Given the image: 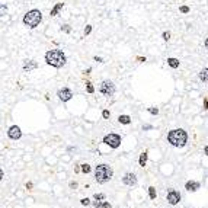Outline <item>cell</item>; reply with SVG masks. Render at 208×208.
Segmentation results:
<instances>
[{
    "mask_svg": "<svg viewBox=\"0 0 208 208\" xmlns=\"http://www.w3.org/2000/svg\"><path fill=\"white\" fill-rule=\"evenodd\" d=\"M118 121H120L121 124H130V122H131V116L130 115H120L118 116Z\"/></svg>",
    "mask_w": 208,
    "mask_h": 208,
    "instance_id": "16",
    "label": "cell"
},
{
    "mask_svg": "<svg viewBox=\"0 0 208 208\" xmlns=\"http://www.w3.org/2000/svg\"><path fill=\"white\" fill-rule=\"evenodd\" d=\"M90 32H92V25H86V28H84V35H89Z\"/></svg>",
    "mask_w": 208,
    "mask_h": 208,
    "instance_id": "26",
    "label": "cell"
},
{
    "mask_svg": "<svg viewBox=\"0 0 208 208\" xmlns=\"http://www.w3.org/2000/svg\"><path fill=\"white\" fill-rule=\"evenodd\" d=\"M26 188H28V189H31V188H32V183H31V182H29V183H26Z\"/></svg>",
    "mask_w": 208,
    "mask_h": 208,
    "instance_id": "33",
    "label": "cell"
},
{
    "mask_svg": "<svg viewBox=\"0 0 208 208\" xmlns=\"http://www.w3.org/2000/svg\"><path fill=\"white\" fill-rule=\"evenodd\" d=\"M95 61H98V63H102V57H98V55H96V57H95Z\"/></svg>",
    "mask_w": 208,
    "mask_h": 208,
    "instance_id": "31",
    "label": "cell"
},
{
    "mask_svg": "<svg viewBox=\"0 0 208 208\" xmlns=\"http://www.w3.org/2000/svg\"><path fill=\"white\" fill-rule=\"evenodd\" d=\"M90 170H92V167H90L89 164H82V172L83 173H89Z\"/></svg>",
    "mask_w": 208,
    "mask_h": 208,
    "instance_id": "21",
    "label": "cell"
},
{
    "mask_svg": "<svg viewBox=\"0 0 208 208\" xmlns=\"http://www.w3.org/2000/svg\"><path fill=\"white\" fill-rule=\"evenodd\" d=\"M167 202H169L170 205L179 204L181 202V194L178 191H175V189H170V191L167 192Z\"/></svg>",
    "mask_w": 208,
    "mask_h": 208,
    "instance_id": "7",
    "label": "cell"
},
{
    "mask_svg": "<svg viewBox=\"0 0 208 208\" xmlns=\"http://www.w3.org/2000/svg\"><path fill=\"white\" fill-rule=\"evenodd\" d=\"M179 10H181L182 13H188V12L191 10V9H189L188 6H181V9H179Z\"/></svg>",
    "mask_w": 208,
    "mask_h": 208,
    "instance_id": "28",
    "label": "cell"
},
{
    "mask_svg": "<svg viewBox=\"0 0 208 208\" xmlns=\"http://www.w3.org/2000/svg\"><path fill=\"white\" fill-rule=\"evenodd\" d=\"M80 202H82V205H84V207H88V205H90V199H89V198H83V199L80 201Z\"/></svg>",
    "mask_w": 208,
    "mask_h": 208,
    "instance_id": "25",
    "label": "cell"
},
{
    "mask_svg": "<svg viewBox=\"0 0 208 208\" xmlns=\"http://www.w3.org/2000/svg\"><path fill=\"white\" fill-rule=\"evenodd\" d=\"M167 141L173 146V147H183L188 141V134L186 131H183L182 128H178V130H172L167 134Z\"/></svg>",
    "mask_w": 208,
    "mask_h": 208,
    "instance_id": "2",
    "label": "cell"
},
{
    "mask_svg": "<svg viewBox=\"0 0 208 208\" xmlns=\"http://www.w3.org/2000/svg\"><path fill=\"white\" fill-rule=\"evenodd\" d=\"M70 31H71V28H70V25H63V26H61V32H66V33H70Z\"/></svg>",
    "mask_w": 208,
    "mask_h": 208,
    "instance_id": "22",
    "label": "cell"
},
{
    "mask_svg": "<svg viewBox=\"0 0 208 208\" xmlns=\"http://www.w3.org/2000/svg\"><path fill=\"white\" fill-rule=\"evenodd\" d=\"M41 21H42V13L38 9H32V10L26 12L25 16H23V23L28 28H31V29L38 26L39 23H41Z\"/></svg>",
    "mask_w": 208,
    "mask_h": 208,
    "instance_id": "4",
    "label": "cell"
},
{
    "mask_svg": "<svg viewBox=\"0 0 208 208\" xmlns=\"http://www.w3.org/2000/svg\"><path fill=\"white\" fill-rule=\"evenodd\" d=\"M7 135L12 140H19V138L22 137V131H21V128L18 125H12L9 128V131H7Z\"/></svg>",
    "mask_w": 208,
    "mask_h": 208,
    "instance_id": "8",
    "label": "cell"
},
{
    "mask_svg": "<svg viewBox=\"0 0 208 208\" xmlns=\"http://www.w3.org/2000/svg\"><path fill=\"white\" fill-rule=\"evenodd\" d=\"M170 38V32H163V39L164 41H167Z\"/></svg>",
    "mask_w": 208,
    "mask_h": 208,
    "instance_id": "30",
    "label": "cell"
},
{
    "mask_svg": "<svg viewBox=\"0 0 208 208\" xmlns=\"http://www.w3.org/2000/svg\"><path fill=\"white\" fill-rule=\"evenodd\" d=\"M207 79H208V69H204V70L199 71V80H202V82L205 83Z\"/></svg>",
    "mask_w": 208,
    "mask_h": 208,
    "instance_id": "17",
    "label": "cell"
},
{
    "mask_svg": "<svg viewBox=\"0 0 208 208\" xmlns=\"http://www.w3.org/2000/svg\"><path fill=\"white\" fill-rule=\"evenodd\" d=\"M104 143L106 146H109V147L116 148V147H120V144H121V137L118 134H108V135L104 137Z\"/></svg>",
    "mask_w": 208,
    "mask_h": 208,
    "instance_id": "6",
    "label": "cell"
},
{
    "mask_svg": "<svg viewBox=\"0 0 208 208\" xmlns=\"http://www.w3.org/2000/svg\"><path fill=\"white\" fill-rule=\"evenodd\" d=\"M37 67H38V63H37L35 60H26L25 63H23V70L28 71V73H29V71H32V70H35Z\"/></svg>",
    "mask_w": 208,
    "mask_h": 208,
    "instance_id": "11",
    "label": "cell"
},
{
    "mask_svg": "<svg viewBox=\"0 0 208 208\" xmlns=\"http://www.w3.org/2000/svg\"><path fill=\"white\" fill-rule=\"evenodd\" d=\"M2 178H3V170L0 169V181H2Z\"/></svg>",
    "mask_w": 208,
    "mask_h": 208,
    "instance_id": "34",
    "label": "cell"
},
{
    "mask_svg": "<svg viewBox=\"0 0 208 208\" xmlns=\"http://www.w3.org/2000/svg\"><path fill=\"white\" fill-rule=\"evenodd\" d=\"M109 115H111V114H109V111H106V109H105L104 112H102V116H104V118H109Z\"/></svg>",
    "mask_w": 208,
    "mask_h": 208,
    "instance_id": "29",
    "label": "cell"
},
{
    "mask_svg": "<svg viewBox=\"0 0 208 208\" xmlns=\"http://www.w3.org/2000/svg\"><path fill=\"white\" fill-rule=\"evenodd\" d=\"M57 95H58L60 100H63V102H67V100H70V99L73 98V92H71L70 89H67V88L60 89Z\"/></svg>",
    "mask_w": 208,
    "mask_h": 208,
    "instance_id": "9",
    "label": "cell"
},
{
    "mask_svg": "<svg viewBox=\"0 0 208 208\" xmlns=\"http://www.w3.org/2000/svg\"><path fill=\"white\" fill-rule=\"evenodd\" d=\"M148 197L151 198V199H156V188H154V186H150V188H148Z\"/></svg>",
    "mask_w": 208,
    "mask_h": 208,
    "instance_id": "19",
    "label": "cell"
},
{
    "mask_svg": "<svg viewBox=\"0 0 208 208\" xmlns=\"http://www.w3.org/2000/svg\"><path fill=\"white\" fill-rule=\"evenodd\" d=\"M99 92L105 95V96H114L115 93V84L111 82V80H104L99 86Z\"/></svg>",
    "mask_w": 208,
    "mask_h": 208,
    "instance_id": "5",
    "label": "cell"
},
{
    "mask_svg": "<svg viewBox=\"0 0 208 208\" xmlns=\"http://www.w3.org/2000/svg\"><path fill=\"white\" fill-rule=\"evenodd\" d=\"M95 205V208H112V205H111L109 202H106V201H96V202L93 204Z\"/></svg>",
    "mask_w": 208,
    "mask_h": 208,
    "instance_id": "15",
    "label": "cell"
},
{
    "mask_svg": "<svg viewBox=\"0 0 208 208\" xmlns=\"http://www.w3.org/2000/svg\"><path fill=\"white\" fill-rule=\"evenodd\" d=\"M185 188H186V191L195 192V191H198V189H199V183H198V182H194V181H189V182H186Z\"/></svg>",
    "mask_w": 208,
    "mask_h": 208,
    "instance_id": "12",
    "label": "cell"
},
{
    "mask_svg": "<svg viewBox=\"0 0 208 208\" xmlns=\"http://www.w3.org/2000/svg\"><path fill=\"white\" fill-rule=\"evenodd\" d=\"M112 175H114V170L108 164H98L95 169V179L99 183H106L108 181H111Z\"/></svg>",
    "mask_w": 208,
    "mask_h": 208,
    "instance_id": "3",
    "label": "cell"
},
{
    "mask_svg": "<svg viewBox=\"0 0 208 208\" xmlns=\"http://www.w3.org/2000/svg\"><path fill=\"white\" fill-rule=\"evenodd\" d=\"M63 6H64V3H57V5H55L54 7L51 9V12H49V15H51V16H57V15L60 13V10L63 9Z\"/></svg>",
    "mask_w": 208,
    "mask_h": 208,
    "instance_id": "13",
    "label": "cell"
},
{
    "mask_svg": "<svg viewBox=\"0 0 208 208\" xmlns=\"http://www.w3.org/2000/svg\"><path fill=\"white\" fill-rule=\"evenodd\" d=\"M148 112L153 114V115H157V114H159V109H157V108H148Z\"/></svg>",
    "mask_w": 208,
    "mask_h": 208,
    "instance_id": "27",
    "label": "cell"
},
{
    "mask_svg": "<svg viewBox=\"0 0 208 208\" xmlns=\"http://www.w3.org/2000/svg\"><path fill=\"white\" fill-rule=\"evenodd\" d=\"M167 64H169L172 69H178V67H179V60L175 58V57H169V58H167Z\"/></svg>",
    "mask_w": 208,
    "mask_h": 208,
    "instance_id": "14",
    "label": "cell"
},
{
    "mask_svg": "<svg viewBox=\"0 0 208 208\" xmlns=\"http://www.w3.org/2000/svg\"><path fill=\"white\" fill-rule=\"evenodd\" d=\"M6 12H7V6L5 3H0V16L6 15Z\"/></svg>",
    "mask_w": 208,
    "mask_h": 208,
    "instance_id": "20",
    "label": "cell"
},
{
    "mask_svg": "<svg viewBox=\"0 0 208 208\" xmlns=\"http://www.w3.org/2000/svg\"><path fill=\"white\" fill-rule=\"evenodd\" d=\"M45 61L48 66H53L55 69H61L66 64L67 57L61 49H49L45 53Z\"/></svg>",
    "mask_w": 208,
    "mask_h": 208,
    "instance_id": "1",
    "label": "cell"
},
{
    "mask_svg": "<svg viewBox=\"0 0 208 208\" xmlns=\"http://www.w3.org/2000/svg\"><path fill=\"white\" fill-rule=\"evenodd\" d=\"M138 163H140V166H146V163H147V153L144 151V153L140 154V160H138Z\"/></svg>",
    "mask_w": 208,
    "mask_h": 208,
    "instance_id": "18",
    "label": "cell"
},
{
    "mask_svg": "<svg viewBox=\"0 0 208 208\" xmlns=\"http://www.w3.org/2000/svg\"><path fill=\"white\" fill-rule=\"evenodd\" d=\"M95 199H96V201H102V199H105V195L104 194H95Z\"/></svg>",
    "mask_w": 208,
    "mask_h": 208,
    "instance_id": "23",
    "label": "cell"
},
{
    "mask_svg": "<svg viewBox=\"0 0 208 208\" xmlns=\"http://www.w3.org/2000/svg\"><path fill=\"white\" fill-rule=\"evenodd\" d=\"M86 89H88V92L89 93H93V92H95V88H93V86H92V83H86Z\"/></svg>",
    "mask_w": 208,
    "mask_h": 208,
    "instance_id": "24",
    "label": "cell"
},
{
    "mask_svg": "<svg viewBox=\"0 0 208 208\" xmlns=\"http://www.w3.org/2000/svg\"><path fill=\"white\" fill-rule=\"evenodd\" d=\"M70 186H71V188H76V186H77V183H76V182H71V183H70Z\"/></svg>",
    "mask_w": 208,
    "mask_h": 208,
    "instance_id": "32",
    "label": "cell"
},
{
    "mask_svg": "<svg viewBox=\"0 0 208 208\" xmlns=\"http://www.w3.org/2000/svg\"><path fill=\"white\" fill-rule=\"evenodd\" d=\"M122 182L128 186H134L137 183V176L134 175V173H125L124 178H122Z\"/></svg>",
    "mask_w": 208,
    "mask_h": 208,
    "instance_id": "10",
    "label": "cell"
}]
</instances>
